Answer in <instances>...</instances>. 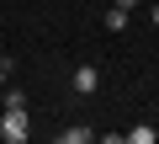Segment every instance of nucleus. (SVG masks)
I'll use <instances>...</instances> for the list:
<instances>
[{"instance_id":"obj_8","label":"nucleus","mask_w":159,"mask_h":144,"mask_svg":"<svg viewBox=\"0 0 159 144\" xmlns=\"http://www.w3.org/2000/svg\"><path fill=\"white\" fill-rule=\"evenodd\" d=\"M117 6H122V11H133V6H138V0H117Z\"/></svg>"},{"instance_id":"obj_3","label":"nucleus","mask_w":159,"mask_h":144,"mask_svg":"<svg viewBox=\"0 0 159 144\" xmlns=\"http://www.w3.org/2000/svg\"><path fill=\"white\" fill-rule=\"evenodd\" d=\"M58 144H96V133H90V128H64Z\"/></svg>"},{"instance_id":"obj_2","label":"nucleus","mask_w":159,"mask_h":144,"mask_svg":"<svg viewBox=\"0 0 159 144\" xmlns=\"http://www.w3.org/2000/svg\"><path fill=\"white\" fill-rule=\"evenodd\" d=\"M74 91H80V96L101 91V69H96V64H80V69H74Z\"/></svg>"},{"instance_id":"obj_6","label":"nucleus","mask_w":159,"mask_h":144,"mask_svg":"<svg viewBox=\"0 0 159 144\" xmlns=\"http://www.w3.org/2000/svg\"><path fill=\"white\" fill-rule=\"evenodd\" d=\"M96 144H127V133H106V139H96Z\"/></svg>"},{"instance_id":"obj_4","label":"nucleus","mask_w":159,"mask_h":144,"mask_svg":"<svg viewBox=\"0 0 159 144\" xmlns=\"http://www.w3.org/2000/svg\"><path fill=\"white\" fill-rule=\"evenodd\" d=\"M122 27H127V11L111 6V11H106V32H122Z\"/></svg>"},{"instance_id":"obj_1","label":"nucleus","mask_w":159,"mask_h":144,"mask_svg":"<svg viewBox=\"0 0 159 144\" xmlns=\"http://www.w3.org/2000/svg\"><path fill=\"white\" fill-rule=\"evenodd\" d=\"M27 133H32L27 112H16V107H6V112H0V139H6V144H27Z\"/></svg>"},{"instance_id":"obj_9","label":"nucleus","mask_w":159,"mask_h":144,"mask_svg":"<svg viewBox=\"0 0 159 144\" xmlns=\"http://www.w3.org/2000/svg\"><path fill=\"white\" fill-rule=\"evenodd\" d=\"M0 59H6V53H0Z\"/></svg>"},{"instance_id":"obj_5","label":"nucleus","mask_w":159,"mask_h":144,"mask_svg":"<svg viewBox=\"0 0 159 144\" xmlns=\"http://www.w3.org/2000/svg\"><path fill=\"white\" fill-rule=\"evenodd\" d=\"M127 144H159V139H154V128H148V123H138V128L127 133Z\"/></svg>"},{"instance_id":"obj_7","label":"nucleus","mask_w":159,"mask_h":144,"mask_svg":"<svg viewBox=\"0 0 159 144\" xmlns=\"http://www.w3.org/2000/svg\"><path fill=\"white\" fill-rule=\"evenodd\" d=\"M6 75H11V59H0V86H6Z\"/></svg>"}]
</instances>
